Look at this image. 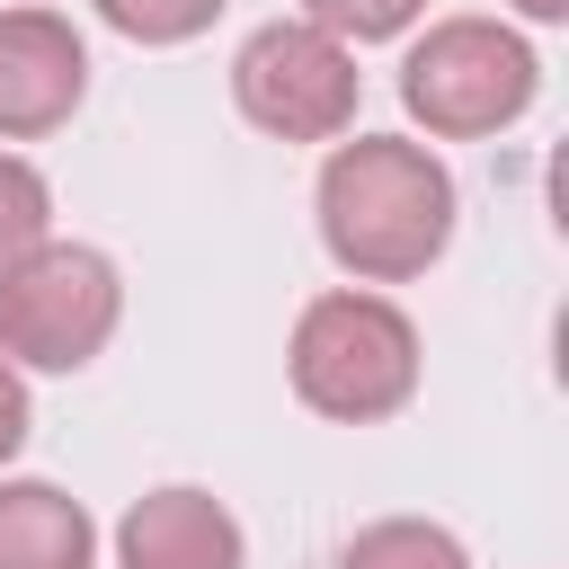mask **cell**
<instances>
[{
  "mask_svg": "<svg viewBox=\"0 0 569 569\" xmlns=\"http://www.w3.org/2000/svg\"><path fill=\"white\" fill-rule=\"evenodd\" d=\"M311 213H320V249L356 276V284H418L462 222L453 169L409 142V133H338L320 178H311Z\"/></svg>",
  "mask_w": 569,
  "mask_h": 569,
  "instance_id": "cell-1",
  "label": "cell"
},
{
  "mask_svg": "<svg viewBox=\"0 0 569 569\" xmlns=\"http://www.w3.org/2000/svg\"><path fill=\"white\" fill-rule=\"evenodd\" d=\"M284 373H293V400L329 427H382L418 400V373H427V347H418V320L382 293V284H329L293 311V338H284Z\"/></svg>",
  "mask_w": 569,
  "mask_h": 569,
  "instance_id": "cell-2",
  "label": "cell"
},
{
  "mask_svg": "<svg viewBox=\"0 0 569 569\" xmlns=\"http://www.w3.org/2000/svg\"><path fill=\"white\" fill-rule=\"evenodd\" d=\"M533 98H542V53L525 44L516 18H480V9L427 18V36H409L400 53V107L436 142H489Z\"/></svg>",
  "mask_w": 569,
  "mask_h": 569,
  "instance_id": "cell-3",
  "label": "cell"
},
{
  "mask_svg": "<svg viewBox=\"0 0 569 569\" xmlns=\"http://www.w3.org/2000/svg\"><path fill=\"white\" fill-rule=\"evenodd\" d=\"M124 320V276L89 240H36L27 258L0 267V356L18 373H80L107 356Z\"/></svg>",
  "mask_w": 569,
  "mask_h": 569,
  "instance_id": "cell-4",
  "label": "cell"
},
{
  "mask_svg": "<svg viewBox=\"0 0 569 569\" xmlns=\"http://www.w3.org/2000/svg\"><path fill=\"white\" fill-rule=\"evenodd\" d=\"M356 98H365L356 44H338L311 18H267L231 53V107L267 142H338L356 133Z\"/></svg>",
  "mask_w": 569,
  "mask_h": 569,
  "instance_id": "cell-5",
  "label": "cell"
},
{
  "mask_svg": "<svg viewBox=\"0 0 569 569\" xmlns=\"http://www.w3.org/2000/svg\"><path fill=\"white\" fill-rule=\"evenodd\" d=\"M80 98H89V36L44 0L0 9V142L62 133Z\"/></svg>",
  "mask_w": 569,
  "mask_h": 569,
  "instance_id": "cell-6",
  "label": "cell"
},
{
  "mask_svg": "<svg viewBox=\"0 0 569 569\" xmlns=\"http://www.w3.org/2000/svg\"><path fill=\"white\" fill-rule=\"evenodd\" d=\"M116 569H249V533L213 489L169 480L116 516Z\"/></svg>",
  "mask_w": 569,
  "mask_h": 569,
  "instance_id": "cell-7",
  "label": "cell"
},
{
  "mask_svg": "<svg viewBox=\"0 0 569 569\" xmlns=\"http://www.w3.org/2000/svg\"><path fill=\"white\" fill-rule=\"evenodd\" d=\"M0 569H98V516L53 480H0Z\"/></svg>",
  "mask_w": 569,
  "mask_h": 569,
  "instance_id": "cell-8",
  "label": "cell"
},
{
  "mask_svg": "<svg viewBox=\"0 0 569 569\" xmlns=\"http://www.w3.org/2000/svg\"><path fill=\"white\" fill-rule=\"evenodd\" d=\"M338 569H471V551H462V533L436 525V516H373V525L347 533Z\"/></svg>",
  "mask_w": 569,
  "mask_h": 569,
  "instance_id": "cell-9",
  "label": "cell"
},
{
  "mask_svg": "<svg viewBox=\"0 0 569 569\" xmlns=\"http://www.w3.org/2000/svg\"><path fill=\"white\" fill-rule=\"evenodd\" d=\"M44 231H53V178H44L27 151H9V142H0V267H9V258H27Z\"/></svg>",
  "mask_w": 569,
  "mask_h": 569,
  "instance_id": "cell-10",
  "label": "cell"
},
{
  "mask_svg": "<svg viewBox=\"0 0 569 569\" xmlns=\"http://www.w3.org/2000/svg\"><path fill=\"white\" fill-rule=\"evenodd\" d=\"M98 9V27H116L124 44H196L213 18H222V0H89Z\"/></svg>",
  "mask_w": 569,
  "mask_h": 569,
  "instance_id": "cell-11",
  "label": "cell"
},
{
  "mask_svg": "<svg viewBox=\"0 0 569 569\" xmlns=\"http://www.w3.org/2000/svg\"><path fill=\"white\" fill-rule=\"evenodd\" d=\"M293 18L329 27L338 44H391L427 18V0H293Z\"/></svg>",
  "mask_w": 569,
  "mask_h": 569,
  "instance_id": "cell-12",
  "label": "cell"
},
{
  "mask_svg": "<svg viewBox=\"0 0 569 569\" xmlns=\"http://www.w3.org/2000/svg\"><path fill=\"white\" fill-rule=\"evenodd\" d=\"M27 436H36V400H27V373L0 356V462H18Z\"/></svg>",
  "mask_w": 569,
  "mask_h": 569,
  "instance_id": "cell-13",
  "label": "cell"
},
{
  "mask_svg": "<svg viewBox=\"0 0 569 569\" xmlns=\"http://www.w3.org/2000/svg\"><path fill=\"white\" fill-rule=\"evenodd\" d=\"M507 9H516L525 27H560V18H569V0H507Z\"/></svg>",
  "mask_w": 569,
  "mask_h": 569,
  "instance_id": "cell-14",
  "label": "cell"
}]
</instances>
